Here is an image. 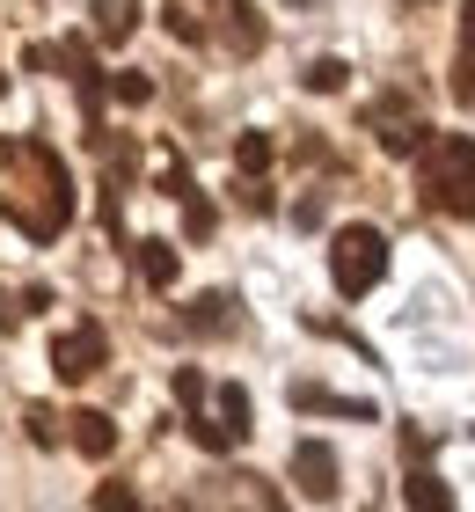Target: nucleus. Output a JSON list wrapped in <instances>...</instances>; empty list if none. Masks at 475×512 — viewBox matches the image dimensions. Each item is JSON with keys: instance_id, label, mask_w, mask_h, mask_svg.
Wrapping results in <instances>:
<instances>
[{"instance_id": "29", "label": "nucleus", "mask_w": 475, "mask_h": 512, "mask_svg": "<svg viewBox=\"0 0 475 512\" xmlns=\"http://www.w3.org/2000/svg\"><path fill=\"white\" fill-rule=\"evenodd\" d=\"M0 96H8V66H0Z\"/></svg>"}, {"instance_id": "9", "label": "nucleus", "mask_w": 475, "mask_h": 512, "mask_svg": "<svg viewBox=\"0 0 475 512\" xmlns=\"http://www.w3.org/2000/svg\"><path fill=\"white\" fill-rule=\"evenodd\" d=\"M454 103L475 110V0H461V52H454Z\"/></svg>"}, {"instance_id": "27", "label": "nucleus", "mask_w": 475, "mask_h": 512, "mask_svg": "<svg viewBox=\"0 0 475 512\" xmlns=\"http://www.w3.org/2000/svg\"><path fill=\"white\" fill-rule=\"evenodd\" d=\"M22 66H30V74H52V66H59V52H44V44H30V52H22Z\"/></svg>"}, {"instance_id": "3", "label": "nucleus", "mask_w": 475, "mask_h": 512, "mask_svg": "<svg viewBox=\"0 0 475 512\" xmlns=\"http://www.w3.org/2000/svg\"><path fill=\"white\" fill-rule=\"evenodd\" d=\"M329 278H337L344 300H366L380 278H388V235L366 227V220L337 227V235H329Z\"/></svg>"}, {"instance_id": "12", "label": "nucleus", "mask_w": 475, "mask_h": 512, "mask_svg": "<svg viewBox=\"0 0 475 512\" xmlns=\"http://www.w3.org/2000/svg\"><path fill=\"white\" fill-rule=\"evenodd\" d=\"M139 30V8H132V0H95V37H103V44H125Z\"/></svg>"}, {"instance_id": "4", "label": "nucleus", "mask_w": 475, "mask_h": 512, "mask_svg": "<svg viewBox=\"0 0 475 512\" xmlns=\"http://www.w3.org/2000/svg\"><path fill=\"white\" fill-rule=\"evenodd\" d=\"M103 359H110V337L95 330V322H74V330H66V337L52 344V374H59L66 388H74V381H88Z\"/></svg>"}, {"instance_id": "13", "label": "nucleus", "mask_w": 475, "mask_h": 512, "mask_svg": "<svg viewBox=\"0 0 475 512\" xmlns=\"http://www.w3.org/2000/svg\"><path fill=\"white\" fill-rule=\"evenodd\" d=\"M220 425L234 432V447L249 439V425H256V403H249V388H242V381H227V388H220Z\"/></svg>"}, {"instance_id": "28", "label": "nucleus", "mask_w": 475, "mask_h": 512, "mask_svg": "<svg viewBox=\"0 0 475 512\" xmlns=\"http://www.w3.org/2000/svg\"><path fill=\"white\" fill-rule=\"evenodd\" d=\"M15 315H22V308L8 300V286H0V330H15Z\"/></svg>"}, {"instance_id": "1", "label": "nucleus", "mask_w": 475, "mask_h": 512, "mask_svg": "<svg viewBox=\"0 0 475 512\" xmlns=\"http://www.w3.org/2000/svg\"><path fill=\"white\" fill-rule=\"evenodd\" d=\"M0 213L30 242H59L74 220V176L44 139H0Z\"/></svg>"}, {"instance_id": "15", "label": "nucleus", "mask_w": 475, "mask_h": 512, "mask_svg": "<svg viewBox=\"0 0 475 512\" xmlns=\"http://www.w3.org/2000/svg\"><path fill=\"white\" fill-rule=\"evenodd\" d=\"M402 498H410L417 512H446V505H454V491H446V483H439L432 469H417L410 483H402Z\"/></svg>"}, {"instance_id": "17", "label": "nucleus", "mask_w": 475, "mask_h": 512, "mask_svg": "<svg viewBox=\"0 0 475 512\" xmlns=\"http://www.w3.org/2000/svg\"><path fill=\"white\" fill-rule=\"evenodd\" d=\"M307 88H315V96H337V88L351 81V66L344 59H307V74H300Z\"/></svg>"}, {"instance_id": "11", "label": "nucleus", "mask_w": 475, "mask_h": 512, "mask_svg": "<svg viewBox=\"0 0 475 512\" xmlns=\"http://www.w3.org/2000/svg\"><path fill=\"white\" fill-rule=\"evenodd\" d=\"M190 330H198V337L234 330V300L227 293H198V300H190Z\"/></svg>"}, {"instance_id": "5", "label": "nucleus", "mask_w": 475, "mask_h": 512, "mask_svg": "<svg viewBox=\"0 0 475 512\" xmlns=\"http://www.w3.org/2000/svg\"><path fill=\"white\" fill-rule=\"evenodd\" d=\"M293 483H300V498L329 505V498H337V454H329L322 439H300V447H293Z\"/></svg>"}, {"instance_id": "26", "label": "nucleus", "mask_w": 475, "mask_h": 512, "mask_svg": "<svg viewBox=\"0 0 475 512\" xmlns=\"http://www.w3.org/2000/svg\"><path fill=\"white\" fill-rule=\"evenodd\" d=\"M52 308V286H22V315H44Z\"/></svg>"}, {"instance_id": "23", "label": "nucleus", "mask_w": 475, "mask_h": 512, "mask_svg": "<svg viewBox=\"0 0 475 512\" xmlns=\"http://www.w3.org/2000/svg\"><path fill=\"white\" fill-rule=\"evenodd\" d=\"M183 235H190V242H205V235H212V205H205L198 191L183 198Z\"/></svg>"}, {"instance_id": "6", "label": "nucleus", "mask_w": 475, "mask_h": 512, "mask_svg": "<svg viewBox=\"0 0 475 512\" xmlns=\"http://www.w3.org/2000/svg\"><path fill=\"white\" fill-rule=\"evenodd\" d=\"M373 139H380V154H424V125L417 118H402V110H388V103H380L373 110Z\"/></svg>"}, {"instance_id": "10", "label": "nucleus", "mask_w": 475, "mask_h": 512, "mask_svg": "<svg viewBox=\"0 0 475 512\" xmlns=\"http://www.w3.org/2000/svg\"><path fill=\"white\" fill-rule=\"evenodd\" d=\"M176 271H183L176 242H161V235H147V242H139V278H147L154 293H169V286H176Z\"/></svg>"}, {"instance_id": "7", "label": "nucleus", "mask_w": 475, "mask_h": 512, "mask_svg": "<svg viewBox=\"0 0 475 512\" xmlns=\"http://www.w3.org/2000/svg\"><path fill=\"white\" fill-rule=\"evenodd\" d=\"M293 410H329V417H373L366 395H337L322 381H293Z\"/></svg>"}, {"instance_id": "19", "label": "nucleus", "mask_w": 475, "mask_h": 512, "mask_svg": "<svg viewBox=\"0 0 475 512\" xmlns=\"http://www.w3.org/2000/svg\"><path fill=\"white\" fill-rule=\"evenodd\" d=\"M59 66H66L74 81H95V44H88V37H66V44H59Z\"/></svg>"}, {"instance_id": "18", "label": "nucleus", "mask_w": 475, "mask_h": 512, "mask_svg": "<svg viewBox=\"0 0 475 512\" xmlns=\"http://www.w3.org/2000/svg\"><path fill=\"white\" fill-rule=\"evenodd\" d=\"M227 44H234V52H256V44H264V22H256V8H227Z\"/></svg>"}, {"instance_id": "21", "label": "nucleus", "mask_w": 475, "mask_h": 512, "mask_svg": "<svg viewBox=\"0 0 475 512\" xmlns=\"http://www.w3.org/2000/svg\"><path fill=\"white\" fill-rule=\"evenodd\" d=\"M22 432H30L37 447H59V417L44 410V403H30V410H22Z\"/></svg>"}, {"instance_id": "22", "label": "nucleus", "mask_w": 475, "mask_h": 512, "mask_svg": "<svg viewBox=\"0 0 475 512\" xmlns=\"http://www.w3.org/2000/svg\"><path fill=\"white\" fill-rule=\"evenodd\" d=\"M110 96L125 103V110H139V103H154V81H147V74H117V81H110Z\"/></svg>"}, {"instance_id": "16", "label": "nucleus", "mask_w": 475, "mask_h": 512, "mask_svg": "<svg viewBox=\"0 0 475 512\" xmlns=\"http://www.w3.org/2000/svg\"><path fill=\"white\" fill-rule=\"evenodd\" d=\"M161 22H169L176 44H205V15L190 8V0H169V8H161Z\"/></svg>"}, {"instance_id": "8", "label": "nucleus", "mask_w": 475, "mask_h": 512, "mask_svg": "<svg viewBox=\"0 0 475 512\" xmlns=\"http://www.w3.org/2000/svg\"><path fill=\"white\" fill-rule=\"evenodd\" d=\"M66 425H74L66 439H74V447H81L88 461H110V454H117V425H110L103 410H74V417H66Z\"/></svg>"}, {"instance_id": "25", "label": "nucleus", "mask_w": 475, "mask_h": 512, "mask_svg": "<svg viewBox=\"0 0 475 512\" xmlns=\"http://www.w3.org/2000/svg\"><path fill=\"white\" fill-rule=\"evenodd\" d=\"M95 505H103V512H132L139 498H132V483H103V491H95Z\"/></svg>"}, {"instance_id": "14", "label": "nucleus", "mask_w": 475, "mask_h": 512, "mask_svg": "<svg viewBox=\"0 0 475 512\" xmlns=\"http://www.w3.org/2000/svg\"><path fill=\"white\" fill-rule=\"evenodd\" d=\"M271 161H278L271 132H242V139H234V169H242V176H264Z\"/></svg>"}, {"instance_id": "2", "label": "nucleus", "mask_w": 475, "mask_h": 512, "mask_svg": "<svg viewBox=\"0 0 475 512\" xmlns=\"http://www.w3.org/2000/svg\"><path fill=\"white\" fill-rule=\"evenodd\" d=\"M417 198L432 205V213H446V220H475V139H468V132L424 139Z\"/></svg>"}, {"instance_id": "24", "label": "nucleus", "mask_w": 475, "mask_h": 512, "mask_svg": "<svg viewBox=\"0 0 475 512\" xmlns=\"http://www.w3.org/2000/svg\"><path fill=\"white\" fill-rule=\"evenodd\" d=\"M176 403H183V410L205 403V374H198V366H176Z\"/></svg>"}, {"instance_id": "20", "label": "nucleus", "mask_w": 475, "mask_h": 512, "mask_svg": "<svg viewBox=\"0 0 475 512\" xmlns=\"http://www.w3.org/2000/svg\"><path fill=\"white\" fill-rule=\"evenodd\" d=\"M190 439H198L205 454H227V447H234V432H227V425H212L205 410H190Z\"/></svg>"}]
</instances>
